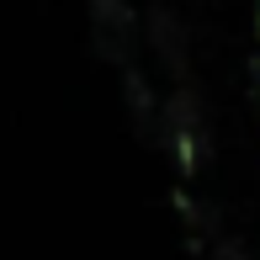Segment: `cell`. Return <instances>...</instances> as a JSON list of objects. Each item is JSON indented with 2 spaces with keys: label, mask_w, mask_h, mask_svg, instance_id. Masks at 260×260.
Wrapping results in <instances>:
<instances>
[{
  "label": "cell",
  "mask_w": 260,
  "mask_h": 260,
  "mask_svg": "<svg viewBox=\"0 0 260 260\" xmlns=\"http://www.w3.org/2000/svg\"><path fill=\"white\" fill-rule=\"evenodd\" d=\"M159 117H165V144H170V159L191 175L197 165H202V154L212 149L207 122H202V106H197L191 90H175V96L159 106Z\"/></svg>",
  "instance_id": "obj_1"
},
{
  "label": "cell",
  "mask_w": 260,
  "mask_h": 260,
  "mask_svg": "<svg viewBox=\"0 0 260 260\" xmlns=\"http://www.w3.org/2000/svg\"><path fill=\"white\" fill-rule=\"evenodd\" d=\"M149 38H154L159 58L170 64V75H186V32H181V21H175L170 11H154V16H149Z\"/></svg>",
  "instance_id": "obj_2"
},
{
  "label": "cell",
  "mask_w": 260,
  "mask_h": 260,
  "mask_svg": "<svg viewBox=\"0 0 260 260\" xmlns=\"http://www.w3.org/2000/svg\"><path fill=\"white\" fill-rule=\"evenodd\" d=\"M90 16H96V32H127L133 27L127 0H90Z\"/></svg>",
  "instance_id": "obj_3"
},
{
  "label": "cell",
  "mask_w": 260,
  "mask_h": 260,
  "mask_svg": "<svg viewBox=\"0 0 260 260\" xmlns=\"http://www.w3.org/2000/svg\"><path fill=\"white\" fill-rule=\"evenodd\" d=\"M122 90H127V101H133L138 122H149V117H154V96H149V85H144L138 69H127V75H122Z\"/></svg>",
  "instance_id": "obj_4"
},
{
  "label": "cell",
  "mask_w": 260,
  "mask_h": 260,
  "mask_svg": "<svg viewBox=\"0 0 260 260\" xmlns=\"http://www.w3.org/2000/svg\"><path fill=\"white\" fill-rule=\"evenodd\" d=\"M207 260H250V250H244L239 239H212L207 244Z\"/></svg>",
  "instance_id": "obj_5"
}]
</instances>
